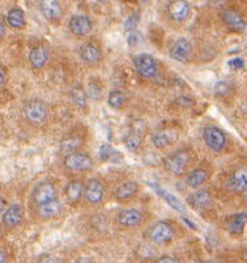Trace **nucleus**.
Instances as JSON below:
<instances>
[{
    "label": "nucleus",
    "instance_id": "5701e85b",
    "mask_svg": "<svg viewBox=\"0 0 247 263\" xmlns=\"http://www.w3.org/2000/svg\"><path fill=\"white\" fill-rule=\"evenodd\" d=\"M62 210H63V207H62L61 203L58 200H52V202L46 203V204L38 205V215L42 219L50 220L59 216L62 214Z\"/></svg>",
    "mask_w": 247,
    "mask_h": 263
},
{
    "label": "nucleus",
    "instance_id": "7c9ffc66",
    "mask_svg": "<svg viewBox=\"0 0 247 263\" xmlns=\"http://www.w3.org/2000/svg\"><path fill=\"white\" fill-rule=\"evenodd\" d=\"M124 145L131 152H136L141 145V136L136 133H131L124 138Z\"/></svg>",
    "mask_w": 247,
    "mask_h": 263
},
{
    "label": "nucleus",
    "instance_id": "bb28decb",
    "mask_svg": "<svg viewBox=\"0 0 247 263\" xmlns=\"http://www.w3.org/2000/svg\"><path fill=\"white\" fill-rule=\"evenodd\" d=\"M150 186H152V187L155 189L156 191H157L158 195H161V197L164 198V199L166 200V202L169 203L170 205H172L173 209H176L177 211H181V212L184 211V205L182 204L181 200L177 199V198L174 197V195H172V194H170V193H167L166 190H162V189H160L157 185H150Z\"/></svg>",
    "mask_w": 247,
    "mask_h": 263
},
{
    "label": "nucleus",
    "instance_id": "b1692460",
    "mask_svg": "<svg viewBox=\"0 0 247 263\" xmlns=\"http://www.w3.org/2000/svg\"><path fill=\"white\" fill-rule=\"evenodd\" d=\"M247 223V214L242 212V214H237L230 216L226 221L227 231L232 234H241L243 232L244 226Z\"/></svg>",
    "mask_w": 247,
    "mask_h": 263
},
{
    "label": "nucleus",
    "instance_id": "6e6552de",
    "mask_svg": "<svg viewBox=\"0 0 247 263\" xmlns=\"http://www.w3.org/2000/svg\"><path fill=\"white\" fill-rule=\"evenodd\" d=\"M105 197V186L97 178H90L84 187V198L90 204H100Z\"/></svg>",
    "mask_w": 247,
    "mask_h": 263
},
{
    "label": "nucleus",
    "instance_id": "37998d69",
    "mask_svg": "<svg viewBox=\"0 0 247 263\" xmlns=\"http://www.w3.org/2000/svg\"><path fill=\"white\" fill-rule=\"evenodd\" d=\"M246 202H247V194H246Z\"/></svg>",
    "mask_w": 247,
    "mask_h": 263
},
{
    "label": "nucleus",
    "instance_id": "9d476101",
    "mask_svg": "<svg viewBox=\"0 0 247 263\" xmlns=\"http://www.w3.org/2000/svg\"><path fill=\"white\" fill-rule=\"evenodd\" d=\"M68 26L72 34L76 35V37H84V35L89 34L93 29V24L90 18L84 15L72 16Z\"/></svg>",
    "mask_w": 247,
    "mask_h": 263
},
{
    "label": "nucleus",
    "instance_id": "e433bc0d",
    "mask_svg": "<svg viewBox=\"0 0 247 263\" xmlns=\"http://www.w3.org/2000/svg\"><path fill=\"white\" fill-rule=\"evenodd\" d=\"M183 100H184V101H182V99H178L177 101L181 102L182 106H190V105L193 104V100L188 99V97H183Z\"/></svg>",
    "mask_w": 247,
    "mask_h": 263
},
{
    "label": "nucleus",
    "instance_id": "a19ab883",
    "mask_svg": "<svg viewBox=\"0 0 247 263\" xmlns=\"http://www.w3.org/2000/svg\"><path fill=\"white\" fill-rule=\"evenodd\" d=\"M4 79H6V76H4V72L2 70H0V85H2L4 83Z\"/></svg>",
    "mask_w": 247,
    "mask_h": 263
},
{
    "label": "nucleus",
    "instance_id": "423d86ee",
    "mask_svg": "<svg viewBox=\"0 0 247 263\" xmlns=\"http://www.w3.org/2000/svg\"><path fill=\"white\" fill-rule=\"evenodd\" d=\"M174 237V229L166 221H158L150 228L149 238L156 245H166Z\"/></svg>",
    "mask_w": 247,
    "mask_h": 263
},
{
    "label": "nucleus",
    "instance_id": "4be33fe9",
    "mask_svg": "<svg viewBox=\"0 0 247 263\" xmlns=\"http://www.w3.org/2000/svg\"><path fill=\"white\" fill-rule=\"evenodd\" d=\"M208 178H210V172L207 169L196 168L191 171L187 176V185L191 189H199L207 182Z\"/></svg>",
    "mask_w": 247,
    "mask_h": 263
},
{
    "label": "nucleus",
    "instance_id": "c85d7f7f",
    "mask_svg": "<svg viewBox=\"0 0 247 263\" xmlns=\"http://www.w3.org/2000/svg\"><path fill=\"white\" fill-rule=\"evenodd\" d=\"M81 145V139L78 136H69L61 143V149L63 154H71L78 151V148Z\"/></svg>",
    "mask_w": 247,
    "mask_h": 263
},
{
    "label": "nucleus",
    "instance_id": "79ce46f5",
    "mask_svg": "<svg viewBox=\"0 0 247 263\" xmlns=\"http://www.w3.org/2000/svg\"><path fill=\"white\" fill-rule=\"evenodd\" d=\"M244 255H246V258H247V250H246V253H244Z\"/></svg>",
    "mask_w": 247,
    "mask_h": 263
},
{
    "label": "nucleus",
    "instance_id": "c9c22d12",
    "mask_svg": "<svg viewBox=\"0 0 247 263\" xmlns=\"http://www.w3.org/2000/svg\"><path fill=\"white\" fill-rule=\"evenodd\" d=\"M157 262L158 263H176V262H178V259L169 257V255H162L161 258H158Z\"/></svg>",
    "mask_w": 247,
    "mask_h": 263
},
{
    "label": "nucleus",
    "instance_id": "f704fd0d",
    "mask_svg": "<svg viewBox=\"0 0 247 263\" xmlns=\"http://www.w3.org/2000/svg\"><path fill=\"white\" fill-rule=\"evenodd\" d=\"M227 64H229L230 68H233V70H241V68H243L244 67L243 59H241V58L230 59V61L227 62Z\"/></svg>",
    "mask_w": 247,
    "mask_h": 263
},
{
    "label": "nucleus",
    "instance_id": "cd10ccee",
    "mask_svg": "<svg viewBox=\"0 0 247 263\" xmlns=\"http://www.w3.org/2000/svg\"><path fill=\"white\" fill-rule=\"evenodd\" d=\"M71 99L73 104L80 109H85L88 100H86V92L81 87H75L71 90Z\"/></svg>",
    "mask_w": 247,
    "mask_h": 263
},
{
    "label": "nucleus",
    "instance_id": "473e14b6",
    "mask_svg": "<svg viewBox=\"0 0 247 263\" xmlns=\"http://www.w3.org/2000/svg\"><path fill=\"white\" fill-rule=\"evenodd\" d=\"M88 95L90 96V99H93L94 101H98L102 96V88L98 83L96 81H89V85H88Z\"/></svg>",
    "mask_w": 247,
    "mask_h": 263
},
{
    "label": "nucleus",
    "instance_id": "58836bf2",
    "mask_svg": "<svg viewBox=\"0 0 247 263\" xmlns=\"http://www.w3.org/2000/svg\"><path fill=\"white\" fill-rule=\"evenodd\" d=\"M6 259H7L6 254H4V253H3V252H2V250H0V263H3V262H6Z\"/></svg>",
    "mask_w": 247,
    "mask_h": 263
},
{
    "label": "nucleus",
    "instance_id": "4468645a",
    "mask_svg": "<svg viewBox=\"0 0 247 263\" xmlns=\"http://www.w3.org/2000/svg\"><path fill=\"white\" fill-rule=\"evenodd\" d=\"M222 20H224L225 25L229 28L230 30H233V32H238L242 33L247 29V23L241 15H239L238 12L236 11H225L222 13Z\"/></svg>",
    "mask_w": 247,
    "mask_h": 263
},
{
    "label": "nucleus",
    "instance_id": "dca6fc26",
    "mask_svg": "<svg viewBox=\"0 0 247 263\" xmlns=\"http://www.w3.org/2000/svg\"><path fill=\"white\" fill-rule=\"evenodd\" d=\"M227 187L234 193L247 191V168H239L227 179Z\"/></svg>",
    "mask_w": 247,
    "mask_h": 263
},
{
    "label": "nucleus",
    "instance_id": "412c9836",
    "mask_svg": "<svg viewBox=\"0 0 247 263\" xmlns=\"http://www.w3.org/2000/svg\"><path fill=\"white\" fill-rule=\"evenodd\" d=\"M79 55H80L81 61L88 64L97 63V62L101 61V57H102L100 49L93 44L83 45L79 50Z\"/></svg>",
    "mask_w": 247,
    "mask_h": 263
},
{
    "label": "nucleus",
    "instance_id": "f257e3e1",
    "mask_svg": "<svg viewBox=\"0 0 247 263\" xmlns=\"http://www.w3.org/2000/svg\"><path fill=\"white\" fill-rule=\"evenodd\" d=\"M191 152L188 149H178L164 160V166L167 173L179 177L184 174L191 164Z\"/></svg>",
    "mask_w": 247,
    "mask_h": 263
},
{
    "label": "nucleus",
    "instance_id": "2eb2a0df",
    "mask_svg": "<svg viewBox=\"0 0 247 263\" xmlns=\"http://www.w3.org/2000/svg\"><path fill=\"white\" fill-rule=\"evenodd\" d=\"M187 203L193 209L205 210L210 209L211 205H212L213 199L207 190H196L193 194H190V197L187 198Z\"/></svg>",
    "mask_w": 247,
    "mask_h": 263
},
{
    "label": "nucleus",
    "instance_id": "f3484780",
    "mask_svg": "<svg viewBox=\"0 0 247 263\" xmlns=\"http://www.w3.org/2000/svg\"><path fill=\"white\" fill-rule=\"evenodd\" d=\"M40 9L47 20H58L62 17V7L59 0H40Z\"/></svg>",
    "mask_w": 247,
    "mask_h": 263
},
{
    "label": "nucleus",
    "instance_id": "a878e982",
    "mask_svg": "<svg viewBox=\"0 0 247 263\" xmlns=\"http://www.w3.org/2000/svg\"><path fill=\"white\" fill-rule=\"evenodd\" d=\"M7 23L9 26L14 29H21L25 26V15H24L23 9L20 8H12L7 15Z\"/></svg>",
    "mask_w": 247,
    "mask_h": 263
},
{
    "label": "nucleus",
    "instance_id": "72a5a7b5",
    "mask_svg": "<svg viewBox=\"0 0 247 263\" xmlns=\"http://www.w3.org/2000/svg\"><path fill=\"white\" fill-rule=\"evenodd\" d=\"M230 89H232V85L226 83V81H219L215 85V93L219 96H226L230 92Z\"/></svg>",
    "mask_w": 247,
    "mask_h": 263
},
{
    "label": "nucleus",
    "instance_id": "f03ea898",
    "mask_svg": "<svg viewBox=\"0 0 247 263\" xmlns=\"http://www.w3.org/2000/svg\"><path fill=\"white\" fill-rule=\"evenodd\" d=\"M24 118L30 124L34 126H41L47 121L49 110H47L46 104L41 100H30L25 102L23 107Z\"/></svg>",
    "mask_w": 247,
    "mask_h": 263
},
{
    "label": "nucleus",
    "instance_id": "1a4fd4ad",
    "mask_svg": "<svg viewBox=\"0 0 247 263\" xmlns=\"http://www.w3.org/2000/svg\"><path fill=\"white\" fill-rule=\"evenodd\" d=\"M191 52H193V45L187 38H178L177 41H174V44L170 47V58L174 59L176 62L179 63H184V62L188 61V58L191 57Z\"/></svg>",
    "mask_w": 247,
    "mask_h": 263
},
{
    "label": "nucleus",
    "instance_id": "aec40b11",
    "mask_svg": "<svg viewBox=\"0 0 247 263\" xmlns=\"http://www.w3.org/2000/svg\"><path fill=\"white\" fill-rule=\"evenodd\" d=\"M176 140V135L172 130H160L156 131L152 135V144L157 149H165L172 145Z\"/></svg>",
    "mask_w": 247,
    "mask_h": 263
},
{
    "label": "nucleus",
    "instance_id": "7ed1b4c3",
    "mask_svg": "<svg viewBox=\"0 0 247 263\" xmlns=\"http://www.w3.org/2000/svg\"><path fill=\"white\" fill-rule=\"evenodd\" d=\"M63 165L64 168L71 172H86L93 168V160L89 155L75 151L64 156Z\"/></svg>",
    "mask_w": 247,
    "mask_h": 263
},
{
    "label": "nucleus",
    "instance_id": "f8f14e48",
    "mask_svg": "<svg viewBox=\"0 0 247 263\" xmlns=\"http://www.w3.org/2000/svg\"><path fill=\"white\" fill-rule=\"evenodd\" d=\"M117 221L124 228H134L140 226L143 221V212L138 209H124L119 211L117 216Z\"/></svg>",
    "mask_w": 247,
    "mask_h": 263
},
{
    "label": "nucleus",
    "instance_id": "20e7f679",
    "mask_svg": "<svg viewBox=\"0 0 247 263\" xmlns=\"http://www.w3.org/2000/svg\"><path fill=\"white\" fill-rule=\"evenodd\" d=\"M203 140L207 144L208 148L213 151V152H221L224 148L226 147L227 138L220 128L213 127V126H208L203 130Z\"/></svg>",
    "mask_w": 247,
    "mask_h": 263
},
{
    "label": "nucleus",
    "instance_id": "ea45409f",
    "mask_svg": "<svg viewBox=\"0 0 247 263\" xmlns=\"http://www.w3.org/2000/svg\"><path fill=\"white\" fill-rule=\"evenodd\" d=\"M4 205H6V202H4L3 198L0 197V212H2L4 210Z\"/></svg>",
    "mask_w": 247,
    "mask_h": 263
},
{
    "label": "nucleus",
    "instance_id": "a211bd4d",
    "mask_svg": "<svg viewBox=\"0 0 247 263\" xmlns=\"http://www.w3.org/2000/svg\"><path fill=\"white\" fill-rule=\"evenodd\" d=\"M138 193V182H135V181H126V182L122 183V185L118 186V189L115 190L114 197L115 199L119 200V202H126V200L132 199L134 197H136V194Z\"/></svg>",
    "mask_w": 247,
    "mask_h": 263
},
{
    "label": "nucleus",
    "instance_id": "0eeeda50",
    "mask_svg": "<svg viewBox=\"0 0 247 263\" xmlns=\"http://www.w3.org/2000/svg\"><path fill=\"white\" fill-rule=\"evenodd\" d=\"M56 189L51 182H41L33 190L32 199L37 205H42L56 200Z\"/></svg>",
    "mask_w": 247,
    "mask_h": 263
},
{
    "label": "nucleus",
    "instance_id": "4c0bfd02",
    "mask_svg": "<svg viewBox=\"0 0 247 263\" xmlns=\"http://www.w3.org/2000/svg\"><path fill=\"white\" fill-rule=\"evenodd\" d=\"M4 33H6V26H4V23L0 20V38L3 37Z\"/></svg>",
    "mask_w": 247,
    "mask_h": 263
},
{
    "label": "nucleus",
    "instance_id": "ddd939ff",
    "mask_svg": "<svg viewBox=\"0 0 247 263\" xmlns=\"http://www.w3.org/2000/svg\"><path fill=\"white\" fill-rule=\"evenodd\" d=\"M24 217V209L23 205L18 203H13L9 207H7L6 211L2 215V223L8 228H13V227L20 226Z\"/></svg>",
    "mask_w": 247,
    "mask_h": 263
},
{
    "label": "nucleus",
    "instance_id": "6ab92c4d",
    "mask_svg": "<svg viewBox=\"0 0 247 263\" xmlns=\"http://www.w3.org/2000/svg\"><path fill=\"white\" fill-rule=\"evenodd\" d=\"M50 58V50L47 46H35L34 49L30 51L29 54V61H30V64L33 66V68H43L46 66L47 61Z\"/></svg>",
    "mask_w": 247,
    "mask_h": 263
},
{
    "label": "nucleus",
    "instance_id": "c756f323",
    "mask_svg": "<svg viewBox=\"0 0 247 263\" xmlns=\"http://www.w3.org/2000/svg\"><path fill=\"white\" fill-rule=\"evenodd\" d=\"M124 102H126V96L121 90H112V92H110L109 97H107V104L112 109H121Z\"/></svg>",
    "mask_w": 247,
    "mask_h": 263
},
{
    "label": "nucleus",
    "instance_id": "39448f33",
    "mask_svg": "<svg viewBox=\"0 0 247 263\" xmlns=\"http://www.w3.org/2000/svg\"><path fill=\"white\" fill-rule=\"evenodd\" d=\"M134 64L141 78L153 79L157 75V61L149 54H139L134 58Z\"/></svg>",
    "mask_w": 247,
    "mask_h": 263
},
{
    "label": "nucleus",
    "instance_id": "393cba45",
    "mask_svg": "<svg viewBox=\"0 0 247 263\" xmlns=\"http://www.w3.org/2000/svg\"><path fill=\"white\" fill-rule=\"evenodd\" d=\"M84 187L81 181H71L66 187V197L71 203L76 204L84 197Z\"/></svg>",
    "mask_w": 247,
    "mask_h": 263
},
{
    "label": "nucleus",
    "instance_id": "2f4dec72",
    "mask_svg": "<svg viewBox=\"0 0 247 263\" xmlns=\"http://www.w3.org/2000/svg\"><path fill=\"white\" fill-rule=\"evenodd\" d=\"M118 152L117 151L112 149L111 147L109 145H102L100 148V159L104 160V161H112V162H117V160L114 159V156H118Z\"/></svg>",
    "mask_w": 247,
    "mask_h": 263
},
{
    "label": "nucleus",
    "instance_id": "9b49d317",
    "mask_svg": "<svg viewBox=\"0 0 247 263\" xmlns=\"http://www.w3.org/2000/svg\"><path fill=\"white\" fill-rule=\"evenodd\" d=\"M169 16L177 23H183L191 13L190 3L187 0H172L167 7Z\"/></svg>",
    "mask_w": 247,
    "mask_h": 263
}]
</instances>
